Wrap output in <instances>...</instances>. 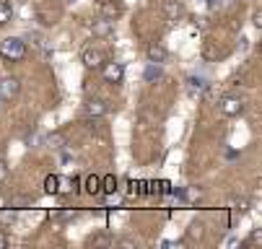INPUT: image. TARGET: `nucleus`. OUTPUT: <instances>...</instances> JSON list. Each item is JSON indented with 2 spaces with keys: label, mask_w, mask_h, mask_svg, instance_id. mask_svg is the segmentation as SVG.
Here are the masks:
<instances>
[{
  "label": "nucleus",
  "mask_w": 262,
  "mask_h": 249,
  "mask_svg": "<svg viewBox=\"0 0 262 249\" xmlns=\"http://www.w3.org/2000/svg\"><path fill=\"white\" fill-rule=\"evenodd\" d=\"M0 55L8 57V60H21L26 55V42L18 39V37H8V39H3V44H0Z\"/></svg>",
  "instance_id": "nucleus-1"
},
{
  "label": "nucleus",
  "mask_w": 262,
  "mask_h": 249,
  "mask_svg": "<svg viewBox=\"0 0 262 249\" xmlns=\"http://www.w3.org/2000/svg\"><path fill=\"white\" fill-rule=\"evenodd\" d=\"M101 70H104V78L109 83H120L125 78V65L122 62H104Z\"/></svg>",
  "instance_id": "nucleus-2"
},
{
  "label": "nucleus",
  "mask_w": 262,
  "mask_h": 249,
  "mask_svg": "<svg viewBox=\"0 0 262 249\" xmlns=\"http://www.w3.org/2000/svg\"><path fill=\"white\" fill-rule=\"evenodd\" d=\"M18 88H21V83H18L16 78H3V81H0V101H11V99H16Z\"/></svg>",
  "instance_id": "nucleus-3"
},
{
  "label": "nucleus",
  "mask_w": 262,
  "mask_h": 249,
  "mask_svg": "<svg viewBox=\"0 0 262 249\" xmlns=\"http://www.w3.org/2000/svg\"><path fill=\"white\" fill-rule=\"evenodd\" d=\"M81 62H83L89 70L101 67V65H104V52H101V50H83V52H81Z\"/></svg>",
  "instance_id": "nucleus-4"
},
{
  "label": "nucleus",
  "mask_w": 262,
  "mask_h": 249,
  "mask_svg": "<svg viewBox=\"0 0 262 249\" xmlns=\"http://www.w3.org/2000/svg\"><path fill=\"white\" fill-rule=\"evenodd\" d=\"M223 115H229V117H236V115H242L244 112V101L242 99H236V96H229V99H223Z\"/></svg>",
  "instance_id": "nucleus-5"
},
{
  "label": "nucleus",
  "mask_w": 262,
  "mask_h": 249,
  "mask_svg": "<svg viewBox=\"0 0 262 249\" xmlns=\"http://www.w3.org/2000/svg\"><path fill=\"white\" fill-rule=\"evenodd\" d=\"M106 112H109L106 101H101V99H89L86 101V115L89 117H104Z\"/></svg>",
  "instance_id": "nucleus-6"
},
{
  "label": "nucleus",
  "mask_w": 262,
  "mask_h": 249,
  "mask_svg": "<svg viewBox=\"0 0 262 249\" xmlns=\"http://www.w3.org/2000/svg\"><path fill=\"white\" fill-rule=\"evenodd\" d=\"M91 29H94L96 37H109L112 29H115V24H112V18H96Z\"/></svg>",
  "instance_id": "nucleus-7"
},
{
  "label": "nucleus",
  "mask_w": 262,
  "mask_h": 249,
  "mask_svg": "<svg viewBox=\"0 0 262 249\" xmlns=\"http://www.w3.org/2000/svg\"><path fill=\"white\" fill-rule=\"evenodd\" d=\"M148 60L151 62H166V50L161 44H151L148 47Z\"/></svg>",
  "instance_id": "nucleus-8"
},
{
  "label": "nucleus",
  "mask_w": 262,
  "mask_h": 249,
  "mask_svg": "<svg viewBox=\"0 0 262 249\" xmlns=\"http://www.w3.org/2000/svg\"><path fill=\"white\" fill-rule=\"evenodd\" d=\"M145 81H159L161 78V62H151L145 67V73H143Z\"/></svg>",
  "instance_id": "nucleus-9"
},
{
  "label": "nucleus",
  "mask_w": 262,
  "mask_h": 249,
  "mask_svg": "<svg viewBox=\"0 0 262 249\" xmlns=\"http://www.w3.org/2000/svg\"><path fill=\"white\" fill-rule=\"evenodd\" d=\"M45 192H47V195L60 192V176H55V174H50V176H47V179H45Z\"/></svg>",
  "instance_id": "nucleus-10"
},
{
  "label": "nucleus",
  "mask_w": 262,
  "mask_h": 249,
  "mask_svg": "<svg viewBox=\"0 0 262 249\" xmlns=\"http://www.w3.org/2000/svg\"><path fill=\"white\" fill-rule=\"evenodd\" d=\"M99 190H101V179H99L96 174H91L89 179H86V192H89V195H96Z\"/></svg>",
  "instance_id": "nucleus-11"
},
{
  "label": "nucleus",
  "mask_w": 262,
  "mask_h": 249,
  "mask_svg": "<svg viewBox=\"0 0 262 249\" xmlns=\"http://www.w3.org/2000/svg\"><path fill=\"white\" fill-rule=\"evenodd\" d=\"M11 16H13L11 6H8V3H3V0H0V26H3V24H8V21H11Z\"/></svg>",
  "instance_id": "nucleus-12"
},
{
  "label": "nucleus",
  "mask_w": 262,
  "mask_h": 249,
  "mask_svg": "<svg viewBox=\"0 0 262 249\" xmlns=\"http://www.w3.org/2000/svg\"><path fill=\"white\" fill-rule=\"evenodd\" d=\"M101 187H104V192H115L117 190V179L112 174H106L104 179H101Z\"/></svg>",
  "instance_id": "nucleus-13"
},
{
  "label": "nucleus",
  "mask_w": 262,
  "mask_h": 249,
  "mask_svg": "<svg viewBox=\"0 0 262 249\" xmlns=\"http://www.w3.org/2000/svg\"><path fill=\"white\" fill-rule=\"evenodd\" d=\"M29 205H31V197H29V195L13 197V200H11V208H29Z\"/></svg>",
  "instance_id": "nucleus-14"
},
{
  "label": "nucleus",
  "mask_w": 262,
  "mask_h": 249,
  "mask_svg": "<svg viewBox=\"0 0 262 249\" xmlns=\"http://www.w3.org/2000/svg\"><path fill=\"white\" fill-rule=\"evenodd\" d=\"M91 244H94V246H96V244H104V246H106V244H112V239L101 234V236H94V239H91Z\"/></svg>",
  "instance_id": "nucleus-15"
},
{
  "label": "nucleus",
  "mask_w": 262,
  "mask_h": 249,
  "mask_svg": "<svg viewBox=\"0 0 262 249\" xmlns=\"http://www.w3.org/2000/svg\"><path fill=\"white\" fill-rule=\"evenodd\" d=\"M6 176H8V166H6L3 161H0V182H3V179H6Z\"/></svg>",
  "instance_id": "nucleus-16"
},
{
  "label": "nucleus",
  "mask_w": 262,
  "mask_h": 249,
  "mask_svg": "<svg viewBox=\"0 0 262 249\" xmlns=\"http://www.w3.org/2000/svg\"><path fill=\"white\" fill-rule=\"evenodd\" d=\"M259 26H262V13L257 11V13H254V29H259Z\"/></svg>",
  "instance_id": "nucleus-17"
},
{
  "label": "nucleus",
  "mask_w": 262,
  "mask_h": 249,
  "mask_svg": "<svg viewBox=\"0 0 262 249\" xmlns=\"http://www.w3.org/2000/svg\"><path fill=\"white\" fill-rule=\"evenodd\" d=\"M190 86H192V88H203V81H200V78H190Z\"/></svg>",
  "instance_id": "nucleus-18"
},
{
  "label": "nucleus",
  "mask_w": 262,
  "mask_h": 249,
  "mask_svg": "<svg viewBox=\"0 0 262 249\" xmlns=\"http://www.w3.org/2000/svg\"><path fill=\"white\" fill-rule=\"evenodd\" d=\"M252 241H254V244H259V241H262V234H259V231H254V236H252Z\"/></svg>",
  "instance_id": "nucleus-19"
},
{
  "label": "nucleus",
  "mask_w": 262,
  "mask_h": 249,
  "mask_svg": "<svg viewBox=\"0 0 262 249\" xmlns=\"http://www.w3.org/2000/svg\"><path fill=\"white\" fill-rule=\"evenodd\" d=\"M6 244H8V239H6V234H0V249H3Z\"/></svg>",
  "instance_id": "nucleus-20"
},
{
  "label": "nucleus",
  "mask_w": 262,
  "mask_h": 249,
  "mask_svg": "<svg viewBox=\"0 0 262 249\" xmlns=\"http://www.w3.org/2000/svg\"><path fill=\"white\" fill-rule=\"evenodd\" d=\"M68 3H70V6H73V3H78V0H68Z\"/></svg>",
  "instance_id": "nucleus-21"
}]
</instances>
